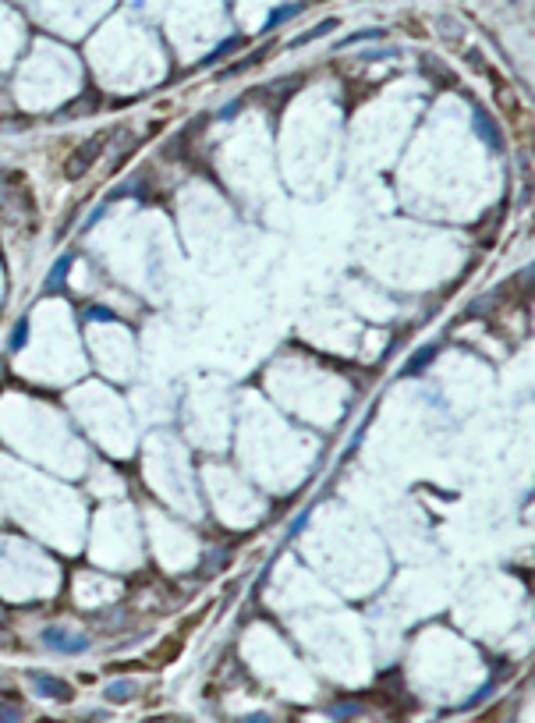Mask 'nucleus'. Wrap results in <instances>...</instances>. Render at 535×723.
Returning <instances> with one entry per match:
<instances>
[{"label": "nucleus", "mask_w": 535, "mask_h": 723, "mask_svg": "<svg viewBox=\"0 0 535 723\" xmlns=\"http://www.w3.org/2000/svg\"><path fill=\"white\" fill-rule=\"evenodd\" d=\"M241 723H270V716H266V713H252V716H245Z\"/></svg>", "instance_id": "nucleus-16"}, {"label": "nucleus", "mask_w": 535, "mask_h": 723, "mask_svg": "<svg viewBox=\"0 0 535 723\" xmlns=\"http://www.w3.org/2000/svg\"><path fill=\"white\" fill-rule=\"evenodd\" d=\"M433 362V348H425V351H418V358H411L408 365H404V376H411V372H418L422 365H429Z\"/></svg>", "instance_id": "nucleus-9"}, {"label": "nucleus", "mask_w": 535, "mask_h": 723, "mask_svg": "<svg viewBox=\"0 0 535 723\" xmlns=\"http://www.w3.org/2000/svg\"><path fill=\"white\" fill-rule=\"evenodd\" d=\"M471 125H475V135H478V139H486L493 149H500V146H504V142H500V132H497V125L490 121V114H486L483 106H471Z\"/></svg>", "instance_id": "nucleus-4"}, {"label": "nucleus", "mask_w": 535, "mask_h": 723, "mask_svg": "<svg viewBox=\"0 0 535 723\" xmlns=\"http://www.w3.org/2000/svg\"><path fill=\"white\" fill-rule=\"evenodd\" d=\"M145 723H185L181 716H156V720H145Z\"/></svg>", "instance_id": "nucleus-17"}, {"label": "nucleus", "mask_w": 535, "mask_h": 723, "mask_svg": "<svg viewBox=\"0 0 535 723\" xmlns=\"http://www.w3.org/2000/svg\"><path fill=\"white\" fill-rule=\"evenodd\" d=\"M43 642H46L53 652H64V656H75V652H85V649H89V638H85V635H71V631H61V628H46V631H43Z\"/></svg>", "instance_id": "nucleus-2"}, {"label": "nucleus", "mask_w": 535, "mask_h": 723, "mask_svg": "<svg viewBox=\"0 0 535 723\" xmlns=\"http://www.w3.org/2000/svg\"><path fill=\"white\" fill-rule=\"evenodd\" d=\"M18 706H8V702H0V723H18Z\"/></svg>", "instance_id": "nucleus-12"}, {"label": "nucleus", "mask_w": 535, "mask_h": 723, "mask_svg": "<svg viewBox=\"0 0 535 723\" xmlns=\"http://www.w3.org/2000/svg\"><path fill=\"white\" fill-rule=\"evenodd\" d=\"M43 723H57V720H43Z\"/></svg>", "instance_id": "nucleus-18"}, {"label": "nucleus", "mask_w": 535, "mask_h": 723, "mask_svg": "<svg viewBox=\"0 0 535 723\" xmlns=\"http://www.w3.org/2000/svg\"><path fill=\"white\" fill-rule=\"evenodd\" d=\"M89 319H114L110 309H89Z\"/></svg>", "instance_id": "nucleus-14"}, {"label": "nucleus", "mask_w": 535, "mask_h": 723, "mask_svg": "<svg viewBox=\"0 0 535 723\" xmlns=\"http://www.w3.org/2000/svg\"><path fill=\"white\" fill-rule=\"evenodd\" d=\"M351 713H358V702H348V706H334V709H330V716H351Z\"/></svg>", "instance_id": "nucleus-13"}, {"label": "nucleus", "mask_w": 535, "mask_h": 723, "mask_svg": "<svg viewBox=\"0 0 535 723\" xmlns=\"http://www.w3.org/2000/svg\"><path fill=\"white\" fill-rule=\"evenodd\" d=\"M106 139H110V135H92L89 142H82V146L71 153V160H68V167H64V174H68V178H82L89 167L96 163V156L103 153Z\"/></svg>", "instance_id": "nucleus-1"}, {"label": "nucleus", "mask_w": 535, "mask_h": 723, "mask_svg": "<svg viewBox=\"0 0 535 723\" xmlns=\"http://www.w3.org/2000/svg\"><path fill=\"white\" fill-rule=\"evenodd\" d=\"M241 46H245V39H227L224 46H217V50H213V53H206V57H202V68H209V64H217V61H224L227 53H234V50H241Z\"/></svg>", "instance_id": "nucleus-7"}, {"label": "nucleus", "mask_w": 535, "mask_h": 723, "mask_svg": "<svg viewBox=\"0 0 535 723\" xmlns=\"http://www.w3.org/2000/svg\"><path fill=\"white\" fill-rule=\"evenodd\" d=\"M68 266H71V255H61L57 262H53L50 276H46V281H43V291H46V295H53V291H61V288H64V276H68Z\"/></svg>", "instance_id": "nucleus-5"}, {"label": "nucleus", "mask_w": 535, "mask_h": 723, "mask_svg": "<svg viewBox=\"0 0 535 723\" xmlns=\"http://www.w3.org/2000/svg\"><path fill=\"white\" fill-rule=\"evenodd\" d=\"M334 25H337L334 18H330V22H319V25H315L312 32H305V36H301V39H294V43H308V39H315V36H327V32H330Z\"/></svg>", "instance_id": "nucleus-11"}, {"label": "nucleus", "mask_w": 535, "mask_h": 723, "mask_svg": "<svg viewBox=\"0 0 535 723\" xmlns=\"http://www.w3.org/2000/svg\"><path fill=\"white\" fill-rule=\"evenodd\" d=\"M301 11H305V4H284V8H277V11L270 15V22H266V32L277 29V25H284L287 18H294V15H301Z\"/></svg>", "instance_id": "nucleus-8"}, {"label": "nucleus", "mask_w": 535, "mask_h": 723, "mask_svg": "<svg viewBox=\"0 0 535 723\" xmlns=\"http://www.w3.org/2000/svg\"><path fill=\"white\" fill-rule=\"evenodd\" d=\"M135 692H138V688H135L131 681H114V685H106L103 695L110 699V702H128V699H135Z\"/></svg>", "instance_id": "nucleus-6"}, {"label": "nucleus", "mask_w": 535, "mask_h": 723, "mask_svg": "<svg viewBox=\"0 0 535 723\" xmlns=\"http://www.w3.org/2000/svg\"><path fill=\"white\" fill-rule=\"evenodd\" d=\"M29 681H32V688H36L43 699H57V702H68V699H71V688H68V681H61V678L29 674Z\"/></svg>", "instance_id": "nucleus-3"}, {"label": "nucleus", "mask_w": 535, "mask_h": 723, "mask_svg": "<svg viewBox=\"0 0 535 723\" xmlns=\"http://www.w3.org/2000/svg\"><path fill=\"white\" fill-rule=\"evenodd\" d=\"M103 213H106V202H103V206H96V209H92V216H89V220H85V227H92V224H96V220H99V216H103Z\"/></svg>", "instance_id": "nucleus-15"}, {"label": "nucleus", "mask_w": 535, "mask_h": 723, "mask_svg": "<svg viewBox=\"0 0 535 723\" xmlns=\"http://www.w3.org/2000/svg\"><path fill=\"white\" fill-rule=\"evenodd\" d=\"M25 341H29V323L22 319V323L15 326V333H11V351H18V348H25Z\"/></svg>", "instance_id": "nucleus-10"}]
</instances>
